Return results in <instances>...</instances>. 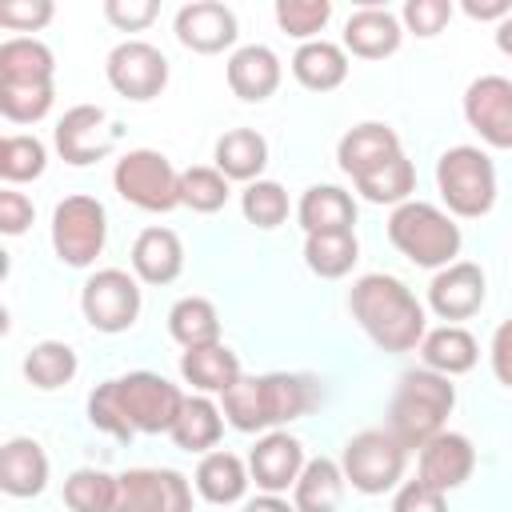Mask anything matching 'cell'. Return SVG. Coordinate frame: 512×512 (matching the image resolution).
I'll return each mask as SVG.
<instances>
[{"label": "cell", "instance_id": "d590c367", "mask_svg": "<svg viewBox=\"0 0 512 512\" xmlns=\"http://www.w3.org/2000/svg\"><path fill=\"white\" fill-rule=\"evenodd\" d=\"M352 184H356V192H360L364 200L400 208L404 200H412L416 168H412V160L400 152V156H392L384 168H376V172H368V176H360V180H352Z\"/></svg>", "mask_w": 512, "mask_h": 512}, {"label": "cell", "instance_id": "f6af8a7d", "mask_svg": "<svg viewBox=\"0 0 512 512\" xmlns=\"http://www.w3.org/2000/svg\"><path fill=\"white\" fill-rule=\"evenodd\" d=\"M160 4L156 0H104V16L120 32H144L156 20Z\"/></svg>", "mask_w": 512, "mask_h": 512}, {"label": "cell", "instance_id": "ac0fdd59", "mask_svg": "<svg viewBox=\"0 0 512 512\" xmlns=\"http://www.w3.org/2000/svg\"><path fill=\"white\" fill-rule=\"evenodd\" d=\"M420 456H416V464H420V480L424 484H432V488H440V492H452V488H460L468 476H472V468H476V448H472V440L464 436V432H436L428 444H420L416 448Z\"/></svg>", "mask_w": 512, "mask_h": 512}, {"label": "cell", "instance_id": "7a4b0ae2", "mask_svg": "<svg viewBox=\"0 0 512 512\" xmlns=\"http://www.w3.org/2000/svg\"><path fill=\"white\" fill-rule=\"evenodd\" d=\"M348 312L384 352H412L428 336V316L416 292L388 272H368L348 292Z\"/></svg>", "mask_w": 512, "mask_h": 512}, {"label": "cell", "instance_id": "f546056e", "mask_svg": "<svg viewBox=\"0 0 512 512\" xmlns=\"http://www.w3.org/2000/svg\"><path fill=\"white\" fill-rule=\"evenodd\" d=\"M248 468L236 452H204V460L196 464V492L208 504H236L248 492Z\"/></svg>", "mask_w": 512, "mask_h": 512}, {"label": "cell", "instance_id": "7bdbcfd3", "mask_svg": "<svg viewBox=\"0 0 512 512\" xmlns=\"http://www.w3.org/2000/svg\"><path fill=\"white\" fill-rule=\"evenodd\" d=\"M452 0H408L404 8H400V24L408 28V32H416V36H436V32H444V24L452 20Z\"/></svg>", "mask_w": 512, "mask_h": 512}, {"label": "cell", "instance_id": "e0dca14e", "mask_svg": "<svg viewBox=\"0 0 512 512\" xmlns=\"http://www.w3.org/2000/svg\"><path fill=\"white\" fill-rule=\"evenodd\" d=\"M304 464L308 460H304L300 440L292 432H280V428L264 432L256 440V448L248 452V476L256 480L260 492H276V496L288 492V488H296Z\"/></svg>", "mask_w": 512, "mask_h": 512}, {"label": "cell", "instance_id": "ab89813d", "mask_svg": "<svg viewBox=\"0 0 512 512\" xmlns=\"http://www.w3.org/2000/svg\"><path fill=\"white\" fill-rule=\"evenodd\" d=\"M240 212L248 224L272 232L288 220V192L276 184V180H252L244 192H240Z\"/></svg>", "mask_w": 512, "mask_h": 512}, {"label": "cell", "instance_id": "603a6c76", "mask_svg": "<svg viewBox=\"0 0 512 512\" xmlns=\"http://www.w3.org/2000/svg\"><path fill=\"white\" fill-rule=\"evenodd\" d=\"M48 484V456L32 436H12L0 448V488L16 500L40 496Z\"/></svg>", "mask_w": 512, "mask_h": 512}, {"label": "cell", "instance_id": "4dcf8cb0", "mask_svg": "<svg viewBox=\"0 0 512 512\" xmlns=\"http://www.w3.org/2000/svg\"><path fill=\"white\" fill-rule=\"evenodd\" d=\"M344 468L328 456H316L304 464L296 488H292V504L296 512H336L340 496H344Z\"/></svg>", "mask_w": 512, "mask_h": 512}, {"label": "cell", "instance_id": "5bb4252c", "mask_svg": "<svg viewBox=\"0 0 512 512\" xmlns=\"http://www.w3.org/2000/svg\"><path fill=\"white\" fill-rule=\"evenodd\" d=\"M464 120L488 148H512V80L476 76L464 92Z\"/></svg>", "mask_w": 512, "mask_h": 512}, {"label": "cell", "instance_id": "d6986e66", "mask_svg": "<svg viewBox=\"0 0 512 512\" xmlns=\"http://www.w3.org/2000/svg\"><path fill=\"white\" fill-rule=\"evenodd\" d=\"M400 152H404V148H400L396 128H388V124H380V120H364V124L348 128V132L340 136V144H336L340 172H348L352 180H360V176L384 168V164H388L392 156H400Z\"/></svg>", "mask_w": 512, "mask_h": 512}, {"label": "cell", "instance_id": "2e32d148", "mask_svg": "<svg viewBox=\"0 0 512 512\" xmlns=\"http://www.w3.org/2000/svg\"><path fill=\"white\" fill-rule=\"evenodd\" d=\"M176 40L188 48V52H200V56H216L224 48L236 44L240 28H236V12L220 0H192L176 12Z\"/></svg>", "mask_w": 512, "mask_h": 512}, {"label": "cell", "instance_id": "44dd1931", "mask_svg": "<svg viewBox=\"0 0 512 512\" xmlns=\"http://www.w3.org/2000/svg\"><path fill=\"white\" fill-rule=\"evenodd\" d=\"M224 76H228L232 96H240L248 104H260V100H268L280 88L284 68H280V56L268 44H244V48H236L228 56Z\"/></svg>", "mask_w": 512, "mask_h": 512}, {"label": "cell", "instance_id": "4316f807", "mask_svg": "<svg viewBox=\"0 0 512 512\" xmlns=\"http://www.w3.org/2000/svg\"><path fill=\"white\" fill-rule=\"evenodd\" d=\"M56 56L36 36H12L0 44V84H52Z\"/></svg>", "mask_w": 512, "mask_h": 512}, {"label": "cell", "instance_id": "484cf974", "mask_svg": "<svg viewBox=\"0 0 512 512\" xmlns=\"http://www.w3.org/2000/svg\"><path fill=\"white\" fill-rule=\"evenodd\" d=\"M420 356H424V368L440 372V376H464L476 368L480 360V344L468 328L460 324H440L432 328L424 340H420Z\"/></svg>", "mask_w": 512, "mask_h": 512}, {"label": "cell", "instance_id": "d4e9b609", "mask_svg": "<svg viewBox=\"0 0 512 512\" xmlns=\"http://www.w3.org/2000/svg\"><path fill=\"white\" fill-rule=\"evenodd\" d=\"M180 376L200 392H228L244 372H240V356L220 340V344H204V348H184L180 356Z\"/></svg>", "mask_w": 512, "mask_h": 512}, {"label": "cell", "instance_id": "8d00e7d4", "mask_svg": "<svg viewBox=\"0 0 512 512\" xmlns=\"http://www.w3.org/2000/svg\"><path fill=\"white\" fill-rule=\"evenodd\" d=\"M116 488H120V476H108L100 468H76L64 480V504L72 512H112Z\"/></svg>", "mask_w": 512, "mask_h": 512}, {"label": "cell", "instance_id": "6da1fadb", "mask_svg": "<svg viewBox=\"0 0 512 512\" xmlns=\"http://www.w3.org/2000/svg\"><path fill=\"white\" fill-rule=\"evenodd\" d=\"M180 408H184V392L172 380H164L160 372L112 376V380L96 384L88 396L92 428H100L116 440H132L136 432H144V436L172 432Z\"/></svg>", "mask_w": 512, "mask_h": 512}, {"label": "cell", "instance_id": "bcb514c9", "mask_svg": "<svg viewBox=\"0 0 512 512\" xmlns=\"http://www.w3.org/2000/svg\"><path fill=\"white\" fill-rule=\"evenodd\" d=\"M392 512H448V504H444V492L440 488H432V484H424L416 476V480H408V484L396 488Z\"/></svg>", "mask_w": 512, "mask_h": 512}, {"label": "cell", "instance_id": "8fae6325", "mask_svg": "<svg viewBox=\"0 0 512 512\" xmlns=\"http://www.w3.org/2000/svg\"><path fill=\"white\" fill-rule=\"evenodd\" d=\"M120 136H124V128L100 104H72L56 120V132H52L60 160L72 164V168H84V164L104 160L120 144Z\"/></svg>", "mask_w": 512, "mask_h": 512}, {"label": "cell", "instance_id": "ee69618b", "mask_svg": "<svg viewBox=\"0 0 512 512\" xmlns=\"http://www.w3.org/2000/svg\"><path fill=\"white\" fill-rule=\"evenodd\" d=\"M52 0H8L0 4V24L12 32H40L52 20Z\"/></svg>", "mask_w": 512, "mask_h": 512}, {"label": "cell", "instance_id": "681fc988", "mask_svg": "<svg viewBox=\"0 0 512 512\" xmlns=\"http://www.w3.org/2000/svg\"><path fill=\"white\" fill-rule=\"evenodd\" d=\"M460 8H464L472 20H496V24H500L504 16H512V4H508V0H464Z\"/></svg>", "mask_w": 512, "mask_h": 512}, {"label": "cell", "instance_id": "816d5d0a", "mask_svg": "<svg viewBox=\"0 0 512 512\" xmlns=\"http://www.w3.org/2000/svg\"><path fill=\"white\" fill-rule=\"evenodd\" d=\"M496 48H500L504 56H512V16H504V20L496 24Z\"/></svg>", "mask_w": 512, "mask_h": 512}, {"label": "cell", "instance_id": "e575fe53", "mask_svg": "<svg viewBox=\"0 0 512 512\" xmlns=\"http://www.w3.org/2000/svg\"><path fill=\"white\" fill-rule=\"evenodd\" d=\"M76 368H80V360H76L72 344H64V340H40V344H32L28 356H24V376H28V384L40 388V392H52V388L72 384Z\"/></svg>", "mask_w": 512, "mask_h": 512}, {"label": "cell", "instance_id": "f35d334b", "mask_svg": "<svg viewBox=\"0 0 512 512\" xmlns=\"http://www.w3.org/2000/svg\"><path fill=\"white\" fill-rule=\"evenodd\" d=\"M48 168V148L36 136L12 132L0 140V176L8 184H28Z\"/></svg>", "mask_w": 512, "mask_h": 512}, {"label": "cell", "instance_id": "7c38bea8", "mask_svg": "<svg viewBox=\"0 0 512 512\" xmlns=\"http://www.w3.org/2000/svg\"><path fill=\"white\" fill-rule=\"evenodd\" d=\"M104 72H108V84L124 100H136V104L156 100L164 92V84H168V60L148 40H124V44H116L108 52Z\"/></svg>", "mask_w": 512, "mask_h": 512}, {"label": "cell", "instance_id": "3957f363", "mask_svg": "<svg viewBox=\"0 0 512 512\" xmlns=\"http://www.w3.org/2000/svg\"><path fill=\"white\" fill-rule=\"evenodd\" d=\"M320 404V388L312 376L296 372H264L240 376L224 392V420L236 432H272Z\"/></svg>", "mask_w": 512, "mask_h": 512}, {"label": "cell", "instance_id": "ffe728a7", "mask_svg": "<svg viewBox=\"0 0 512 512\" xmlns=\"http://www.w3.org/2000/svg\"><path fill=\"white\" fill-rule=\"evenodd\" d=\"M400 40H404L400 16L380 4H364L344 20V52L360 60H384L400 48Z\"/></svg>", "mask_w": 512, "mask_h": 512}, {"label": "cell", "instance_id": "5b68a950", "mask_svg": "<svg viewBox=\"0 0 512 512\" xmlns=\"http://www.w3.org/2000/svg\"><path fill=\"white\" fill-rule=\"evenodd\" d=\"M388 240L404 260H412L416 268H436V272L456 264L460 244H464L460 224L428 200H404L400 208H392Z\"/></svg>", "mask_w": 512, "mask_h": 512}, {"label": "cell", "instance_id": "4fadbf2b", "mask_svg": "<svg viewBox=\"0 0 512 512\" xmlns=\"http://www.w3.org/2000/svg\"><path fill=\"white\" fill-rule=\"evenodd\" d=\"M112 512H192V484L176 468H128Z\"/></svg>", "mask_w": 512, "mask_h": 512}, {"label": "cell", "instance_id": "836d02e7", "mask_svg": "<svg viewBox=\"0 0 512 512\" xmlns=\"http://www.w3.org/2000/svg\"><path fill=\"white\" fill-rule=\"evenodd\" d=\"M220 432H224L220 408L208 396H184V408H180V416H176L168 436L184 452H208V448H216Z\"/></svg>", "mask_w": 512, "mask_h": 512}, {"label": "cell", "instance_id": "74e56055", "mask_svg": "<svg viewBox=\"0 0 512 512\" xmlns=\"http://www.w3.org/2000/svg\"><path fill=\"white\" fill-rule=\"evenodd\" d=\"M228 176L220 168H208V164H192L180 172V204L200 212V216H212L228 204Z\"/></svg>", "mask_w": 512, "mask_h": 512}, {"label": "cell", "instance_id": "9c48e42d", "mask_svg": "<svg viewBox=\"0 0 512 512\" xmlns=\"http://www.w3.org/2000/svg\"><path fill=\"white\" fill-rule=\"evenodd\" d=\"M108 240V212L96 196H64L52 212V248L68 268H88L104 252Z\"/></svg>", "mask_w": 512, "mask_h": 512}, {"label": "cell", "instance_id": "9a60e30c", "mask_svg": "<svg viewBox=\"0 0 512 512\" xmlns=\"http://www.w3.org/2000/svg\"><path fill=\"white\" fill-rule=\"evenodd\" d=\"M484 300H488V280H484V268L472 260H456L440 268L428 284V308L448 324L476 316Z\"/></svg>", "mask_w": 512, "mask_h": 512}, {"label": "cell", "instance_id": "ba28073f", "mask_svg": "<svg viewBox=\"0 0 512 512\" xmlns=\"http://www.w3.org/2000/svg\"><path fill=\"white\" fill-rule=\"evenodd\" d=\"M404 464H408V448L388 428L356 432L344 444V456H340L344 480L364 496H380V492L396 488L400 476H404Z\"/></svg>", "mask_w": 512, "mask_h": 512}, {"label": "cell", "instance_id": "1f68e13d", "mask_svg": "<svg viewBox=\"0 0 512 512\" xmlns=\"http://www.w3.org/2000/svg\"><path fill=\"white\" fill-rule=\"evenodd\" d=\"M356 260H360L356 232H312V236H304V264L320 280L348 276Z\"/></svg>", "mask_w": 512, "mask_h": 512}, {"label": "cell", "instance_id": "277c9868", "mask_svg": "<svg viewBox=\"0 0 512 512\" xmlns=\"http://www.w3.org/2000/svg\"><path fill=\"white\" fill-rule=\"evenodd\" d=\"M456 408V384L452 376H440L432 368H412L400 376L388 408V432L412 452L428 444L436 432H444V420Z\"/></svg>", "mask_w": 512, "mask_h": 512}, {"label": "cell", "instance_id": "cb8c5ba5", "mask_svg": "<svg viewBox=\"0 0 512 512\" xmlns=\"http://www.w3.org/2000/svg\"><path fill=\"white\" fill-rule=\"evenodd\" d=\"M296 220H300L304 236H312V232H352L356 200L340 184H312L296 204Z\"/></svg>", "mask_w": 512, "mask_h": 512}, {"label": "cell", "instance_id": "f907efd6", "mask_svg": "<svg viewBox=\"0 0 512 512\" xmlns=\"http://www.w3.org/2000/svg\"><path fill=\"white\" fill-rule=\"evenodd\" d=\"M244 512H296V504H288V500H284V496H276V492H264V496L248 500V504H244Z\"/></svg>", "mask_w": 512, "mask_h": 512}, {"label": "cell", "instance_id": "8992f818", "mask_svg": "<svg viewBox=\"0 0 512 512\" xmlns=\"http://www.w3.org/2000/svg\"><path fill=\"white\" fill-rule=\"evenodd\" d=\"M436 188L440 200L448 204V216L476 220L488 216L496 204V168L484 148L456 144L436 160Z\"/></svg>", "mask_w": 512, "mask_h": 512}, {"label": "cell", "instance_id": "83f0119b", "mask_svg": "<svg viewBox=\"0 0 512 512\" xmlns=\"http://www.w3.org/2000/svg\"><path fill=\"white\" fill-rule=\"evenodd\" d=\"M292 76L308 92H332L348 80V52L332 40H308L292 56Z\"/></svg>", "mask_w": 512, "mask_h": 512}, {"label": "cell", "instance_id": "60d3db41", "mask_svg": "<svg viewBox=\"0 0 512 512\" xmlns=\"http://www.w3.org/2000/svg\"><path fill=\"white\" fill-rule=\"evenodd\" d=\"M56 84H0V112L12 124H36L52 112Z\"/></svg>", "mask_w": 512, "mask_h": 512}, {"label": "cell", "instance_id": "7dc6e473", "mask_svg": "<svg viewBox=\"0 0 512 512\" xmlns=\"http://www.w3.org/2000/svg\"><path fill=\"white\" fill-rule=\"evenodd\" d=\"M32 216H36V208H32V200H28L24 192H16V188H4V192H0V232H4V236L28 232Z\"/></svg>", "mask_w": 512, "mask_h": 512}, {"label": "cell", "instance_id": "7402d4cb", "mask_svg": "<svg viewBox=\"0 0 512 512\" xmlns=\"http://www.w3.org/2000/svg\"><path fill=\"white\" fill-rule=\"evenodd\" d=\"M184 272V244L172 228H144L132 240V276L144 284H172Z\"/></svg>", "mask_w": 512, "mask_h": 512}, {"label": "cell", "instance_id": "52a82bcc", "mask_svg": "<svg viewBox=\"0 0 512 512\" xmlns=\"http://www.w3.org/2000/svg\"><path fill=\"white\" fill-rule=\"evenodd\" d=\"M112 188L140 212H172L180 208V172L156 148H132L112 168Z\"/></svg>", "mask_w": 512, "mask_h": 512}, {"label": "cell", "instance_id": "d6a6232c", "mask_svg": "<svg viewBox=\"0 0 512 512\" xmlns=\"http://www.w3.org/2000/svg\"><path fill=\"white\" fill-rule=\"evenodd\" d=\"M168 332L180 348H204L220 344V312L204 296H184L168 308Z\"/></svg>", "mask_w": 512, "mask_h": 512}, {"label": "cell", "instance_id": "c3c4849f", "mask_svg": "<svg viewBox=\"0 0 512 512\" xmlns=\"http://www.w3.org/2000/svg\"><path fill=\"white\" fill-rule=\"evenodd\" d=\"M488 360H492V376H496L504 388H512V320H504V324L492 332Z\"/></svg>", "mask_w": 512, "mask_h": 512}, {"label": "cell", "instance_id": "30bf717a", "mask_svg": "<svg viewBox=\"0 0 512 512\" xmlns=\"http://www.w3.org/2000/svg\"><path fill=\"white\" fill-rule=\"evenodd\" d=\"M80 312L96 332H128L140 316V284L124 268H100L80 288Z\"/></svg>", "mask_w": 512, "mask_h": 512}, {"label": "cell", "instance_id": "f1b7e54d", "mask_svg": "<svg viewBox=\"0 0 512 512\" xmlns=\"http://www.w3.org/2000/svg\"><path fill=\"white\" fill-rule=\"evenodd\" d=\"M212 168H220L228 180H260L264 164H268V140L256 132V128H228L220 140H216V152H212Z\"/></svg>", "mask_w": 512, "mask_h": 512}, {"label": "cell", "instance_id": "b9f144b4", "mask_svg": "<svg viewBox=\"0 0 512 512\" xmlns=\"http://www.w3.org/2000/svg\"><path fill=\"white\" fill-rule=\"evenodd\" d=\"M328 20H332V4L328 0H276L280 32H288V36H296L304 44L316 40Z\"/></svg>", "mask_w": 512, "mask_h": 512}]
</instances>
